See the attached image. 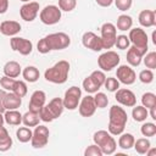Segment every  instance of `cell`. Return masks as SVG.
Masks as SVG:
<instances>
[{
    "label": "cell",
    "mask_w": 156,
    "mask_h": 156,
    "mask_svg": "<svg viewBox=\"0 0 156 156\" xmlns=\"http://www.w3.org/2000/svg\"><path fill=\"white\" fill-rule=\"evenodd\" d=\"M117 37V29L113 23H104L101 27V40H102V46L104 49H111L115 45Z\"/></svg>",
    "instance_id": "cell-9"
},
{
    "label": "cell",
    "mask_w": 156,
    "mask_h": 156,
    "mask_svg": "<svg viewBox=\"0 0 156 156\" xmlns=\"http://www.w3.org/2000/svg\"><path fill=\"white\" fill-rule=\"evenodd\" d=\"M145 54H146L145 51H143L135 46H130V48H128V51H127V62L130 66L136 67L141 63V58Z\"/></svg>",
    "instance_id": "cell-20"
},
{
    "label": "cell",
    "mask_w": 156,
    "mask_h": 156,
    "mask_svg": "<svg viewBox=\"0 0 156 156\" xmlns=\"http://www.w3.org/2000/svg\"><path fill=\"white\" fill-rule=\"evenodd\" d=\"M129 44H130V41H129V38H128L127 35L121 34V35H117V37H116L115 45L117 46V49H119V50H126V49L129 48Z\"/></svg>",
    "instance_id": "cell-37"
},
{
    "label": "cell",
    "mask_w": 156,
    "mask_h": 156,
    "mask_svg": "<svg viewBox=\"0 0 156 156\" xmlns=\"http://www.w3.org/2000/svg\"><path fill=\"white\" fill-rule=\"evenodd\" d=\"M139 23L140 26L149 28V27H154L156 24V12L154 10H143L139 13Z\"/></svg>",
    "instance_id": "cell-21"
},
{
    "label": "cell",
    "mask_w": 156,
    "mask_h": 156,
    "mask_svg": "<svg viewBox=\"0 0 156 156\" xmlns=\"http://www.w3.org/2000/svg\"><path fill=\"white\" fill-rule=\"evenodd\" d=\"M129 41L133 44V46L143 50V51H147V34L144 29L141 28H133L129 29Z\"/></svg>",
    "instance_id": "cell-10"
},
{
    "label": "cell",
    "mask_w": 156,
    "mask_h": 156,
    "mask_svg": "<svg viewBox=\"0 0 156 156\" xmlns=\"http://www.w3.org/2000/svg\"><path fill=\"white\" fill-rule=\"evenodd\" d=\"M4 74L10 78H17L21 74V66L16 61H9L4 66Z\"/></svg>",
    "instance_id": "cell-23"
},
{
    "label": "cell",
    "mask_w": 156,
    "mask_h": 156,
    "mask_svg": "<svg viewBox=\"0 0 156 156\" xmlns=\"http://www.w3.org/2000/svg\"><path fill=\"white\" fill-rule=\"evenodd\" d=\"M39 12V4L37 1H29L26 2L24 5L21 6L20 9V15L21 18L24 20L26 22H32L35 20L37 15Z\"/></svg>",
    "instance_id": "cell-14"
},
{
    "label": "cell",
    "mask_w": 156,
    "mask_h": 156,
    "mask_svg": "<svg viewBox=\"0 0 156 156\" xmlns=\"http://www.w3.org/2000/svg\"><path fill=\"white\" fill-rule=\"evenodd\" d=\"M71 44V38L68 34L58 32L52 33L43 39H40L37 44V49L40 54H48L51 50H63Z\"/></svg>",
    "instance_id": "cell-1"
},
{
    "label": "cell",
    "mask_w": 156,
    "mask_h": 156,
    "mask_svg": "<svg viewBox=\"0 0 156 156\" xmlns=\"http://www.w3.org/2000/svg\"><path fill=\"white\" fill-rule=\"evenodd\" d=\"M140 132L144 136L149 138V136H154L156 134V124L155 123H151V122H146L141 126L140 128Z\"/></svg>",
    "instance_id": "cell-34"
},
{
    "label": "cell",
    "mask_w": 156,
    "mask_h": 156,
    "mask_svg": "<svg viewBox=\"0 0 156 156\" xmlns=\"http://www.w3.org/2000/svg\"><path fill=\"white\" fill-rule=\"evenodd\" d=\"M84 156H102V151L100 150V147L96 144H93L85 149Z\"/></svg>",
    "instance_id": "cell-44"
},
{
    "label": "cell",
    "mask_w": 156,
    "mask_h": 156,
    "mask_svg": "<svg viewBox=\"0 0 156 156\" xmlns=\"http://www.w3.org/2000/svg\"><path fill=\"white\" fill-rule=\"evenodd\" d=\"M27 91H28V88H27L26 83L23 80H16V83L13 85V89H12V93L18 95L20 98H23V96L27 95Z\"/></svg>",
    "instance_id": "cell-33"
},
{
    "label": "cell",
    "mask_w": 156,
    "mask_h": 156,
    "mask_svg": "<svg viewBox=\"0 0 156 156\" xmlns=\"http://www.w3.org/2000/svg\"><path fill=\"white\" fill-rule=\"evenodd\" d=\"M78 111L82 117H91L96 111V105L94 102V98L90 95L84 96L78 105Z\"/></svg>",
    "instance_id": "cell-16"
},
{
    "label": "cell",
    "mask_w": 156,
    "mask_h": 156,
    "mask_svg": "<svg viewBox=\"0 0 156 156\" xmlns=\"http://www.w3.org/2000/svg\"><path fill=\"white\" fill-rule=\"evenodd\" d=\"M22 29L21 24L16 21H4L0 23V32L6 37H13Z\"/></svg>",
    "instance_id": "cell-18"
},
{
    "label": "cell",
    "mask_w": 156,
    "mask_h": 156,
    "mask_svg": "<svg viewBox=\"0 0 156 156\" xmlns=\"http://www.w3.org/2000/svg\"><path fill=\"white\" fill-rule=\"evenodd\" d=\"M90 78L94 80V83L98 85V87H102L104 85V83H105V79H106V76H105V73L102 72V71H93L91 72V74H90Z\"/></svg>",
    "instance_id": "cell-38"
},
{
    "label": "cell",
    "mask_w": 156,
    "mask_h": 156,
    "mask_svg": "<svg viewBox=\"0 0 156 156\" xmlns=\"http://www.w3.org/2000/svg\"><path fill=\"white\" fill-rule=\"evenodd\" d=\"M15 83H16V79H15V78H10V77H7V76H4V77L0 78V85H1V88L5 89V90L12 91Z\"/></svg>",
    "instance_id": "cell-43"
},
{
    "label": "cell",
    "mask_w": 156,
    "mask_h": 156,
    "mask_svg": "<svg viewBox=\"0 0 156 156\" xmlns=\"http://www.w3.org/2000/svg\"><path fill=\"white\" fill-rule=\"evenodd\" d=\"M9 9V0H0V15L5 13Z\"/></svg>",
    "instance_id": "cell-47"
},
{
    "label": "cell",
    "mask_w": 156,
    "mask_h": 156,
    "mask_svg": "<svg viewBox=\"0 0 156 156\" xmlns=\"http://www.w3.org/2000/svg\"><path fill=\"white\" fill-rule=\"evenodd\" d=\"M127 122H128L127 112L117 105L111 106L108 112V133L112 135L122 134Z\"/></svg>",
    "instance_id": "cell-2"
},
{
    "label": "cell",
    "mask_w": 156,
    "mask_h": 156,
    "mask_svg": "<svg viewBox=\"0 0 156 156\" xmlns=\"http://www.w3.org/2000/svg\"><path fill=\"white\" fill-rule=\"evenodd\" d=\"M93 98H94V102H95L98 108H105L108 105V98L104 93H98L96 91L95 96H93Z\"/></svg>",
    "instance_id": "cell-35"
},
{
    "label": "cell",
    "mask_w": 156,
    "mask_h": 156,
    "mask_svg": "<svg viewBox=\"0 0 156 156\" xmlns=\"http://www.w3.org/2000/svg\"><path fill=\"white\" fill-rule=\"evenodd\" d=\"M49 128L45 126H35V129L33 132L32 139H30V144L35 149H41L44 146H46L48 141H49Z\"/></svg>",
    "instance_id": "cell-8"
},
{
    "label": "cell",
    "mask_w": 156,
    "mask_h": 156,
    "mask_svg": "<svg viewBox=\"0 0 156 156\" xmlns=\"http://www.w3.org/2000/svg\"><path fill=\"white\" fill-rule=\"evenodd\" d=\"M144 63H145L146 68H149V69H155V68H156V52H155V51L147 52L146 56L144 57Z\"/></svg>",
    "instance_id": "cell-39"
},
{
    "label": "cell",
    "mask_w": 156,
    "mask_h": 156,
    "mask_svg": "<svg viewBox=\"0 0 156 156\" xmlns=\"http://www.w3.org/2000/svg\"><path fill=\"white\" fill-rule=\"evenodd\" d=\"M150 110V116H151V118L152 119H156V106L155 107H151V108H149Z\"/></svg>",
    "instance_id": "cell-51"
},
{
    "label": "cell",
    "mask_w": 156,
    "mask_h": 156,
    "mask_svg": "<svg viewBox=\"0 0 156 156\" xmlns=\"http://www.w3.org/2000/svg\"><path fill=\"white\" fill-rule=\"evenodd\" d=\"M39 121H40L39 113L33 111H28L22 116V123L27 127H35L39 124Z\"/></svg>",
    "instance_id": "cell-27"
},
{
    "label": "cell",
    "mask_w": 156,
    "mask_h": 156,
    "mask_svg": "<svg viewBox=\"0 0 156 156\" xmlns=\"http://www.w3.org/2000/svg\"><path fill=\"white\" fill-rule=\"evenodd\" d=\"M133 26V20L128 15H121L117 18V28L119 30H129Z\"/></svg>",
    "instance_id": "cell-31"
},
{
    "label": "cell",
    "mask_w": 156,
    "mask_h": 156,
    "mask_svg": "<svg viewBox=\"0 0 156 156\" xmlns=\"http://www.w3.org/2000/svg\"><path fill=\"white\" fill-rule=\"evenodd\" d=\"M141 104L145 108H151L156 106V95L154 93H145L141 96Z\"/></svg>",
    "instance_id": "cell-32"
},
{
    "label": "cell",
    "mask_w": 156,
    "mask_h": 156,
    "mask_svg": "<svg viewBox=\"0 0 156 156\" xmlns=\"http://www.w3.org/2000/svg\"><path fill=\"white\" fill-rule=\"evenodd\" d=\"M4 122H5V119H4V116H2V113L0 112V126H2V124H4Z\"/></svg>",
    "instance_id": "cell-53"
},
{
    "label": "cell",
    "mask_w": 156,
    "mask_h": 156,
    "mask_svg": "<svg viewBox=\"0 0 156 156\" xmlns=\"http://www.w3.org/2000/svg\"><path fill=\"white\" fill-rule=\"evenodd\" d=\"M6 91L4 89H0V112H5V107H4V96H5Z\"/></svg>",
    "instance_id": "cell-49"
},
{
    "label": "cell",
    "mask_w": 156,
    "mask_h": 156,
    "mask_svg": "<svg viewBox=\"0 0 156 156\" xmlns=\"http://www.w3.org/2000/svg\"><path fill=\"white\" fill-rule=\"evenodd\" d=\"M6 136H9L7 129H6L4 126H0V139H1V138H6Z\"/></svg>",
    "instance_id": "cell-50"
},
{
    "label": "cell",
    "mask_w": 156,
    "mask_h": 156,
    "mask_svg": "<svg viewBox=\"0 0 156 156\" xmlns=\"http://www.w3.org/2000/svg\"><path fill=\"white\" fill-rule=\"evenodd\" d=\"M82 43L87 49H90L93 51H101L104 49L101 38L98 37L94 32H85L82 37Z\"/></svg>",
    "instance_id": "cell-13"
},
{
    "label": "cell",
    "mask_w": 156,
    "mask_h": 156,
    "mask_svg": "<svg viewBox=\"0 0 156 156\" xmlns=\"http://www.w3.org/2000/svg\"><path fill=\"white\" fill-rule=\"evenodd\" d=\"M155 152H156V150H155V149H151V150L149 149V150H147V152H146V155H154Z\"/></svg>",
    "instance_id": "cell-52"
},
{
    "label": "cell",
    "mask_w": 156,
    "mask_h": 156,
    "mask_svg": "<svg viewBox=\"0 0 156 156\" xmlns=\"http://www.w3.org/2000/svg\"><path fill=\"white\" fill-rule=\"evenodd\" d=\"M149 112L147 108H145L144 106H133V111H132V117L135 122H143L147 118Z\"/></svg>",
    "instance_id": "cell-28"
},
{
    "label": "cell",
    "mask_w": 156,
    "mask_h": 156,
    "mask_svg": "<svg viewBox=\"0 0 156 156\" xmlns=\"http://www.w3.org/2000/svg\"><path fill=\"white\" fill-rule=\"evenodd\" d=\"M20 1H23V2H29L30 0H20Z\"/></svg>",
    "instance_id": "cell-55"
},
{
    "label": "cell",
    "mask_w": 156,
    "mask_h": 156,
    "mask_svg": "<svg viewBox=\"0 0 156 156\" xmlns=\"http://www.w3.org/2000/svg\"><path fill=\"white\" fill-rule=\"evenodd\" d=\"M119 55L116 51H106L101 54L98 58V65L102 71H111L112 68L117 67L119 63Z\"/></svg>",
    "instance_id": "cell-7"
},
{
    "label": "cell",
    "mask_w": 156,
    "mask_h": 156,
    "mask_svg": "<svg viewBox=\"0 0 156 156\" xmlns=\"http://www.w3.org/2000/svg\"><path fill=\"white\" fill-rule=\"evenodd\" d=\"M22 76L24 78V80L29 82V83H34L39 79L40 77V73H39V69L34 66H27L23 71H22Z\"/></svg>",
    "instance_id": "cell-25"
},
{
    "label": "cell",
    "mask_w": 156,
    "mask_h": 156,
    "mask_svg": "<svg viewBox=\"0 0 156 156\" xmlns=\"http://www.w3.org/2000/svg\"><path fill=\"white\" fill-rule=\"evenodd\" d=\"M93 140L100 147V150L102 151V155H112L116 151V147H117L116 140L113 139L112 134H110L106 130L95 132Z\"/></svg>",
    "instance_id": "cell-4"
},
{
    "label": "cell",
    "mask_w": 156,
    "mask_h": 156,
    "mask_svg": "<svg viewBox=\"0 0 156 156\" xmlns=\"http://www.w3.org/2000/svg\"><path fill=\"white\" fill-rule=\"evenodd\" d=\"M104 85H105V88H106L108 91H111V93H115L117 89H119V82H118V79H116V78H113V77L106 78Z\"/></svg>",
    "instance_id": "cell-41"
},
{
    "label": "cell",
    "mask_w": 156,
    "mask_h": 156,
    "mask_svg": "<svg viewBox=\"0 0 156 156\" xmlns=\"http://www.w3.org/2000/svg\"><path fill=\"white\" fill-rule=\"evenodd\" d=\"M68 73H69V63L68 61L61 60L58 62H56L52 67L48 68L44 73V78L54 84H63L67 78H68Z\"/></svg>",
    "instance_id": "cell-3"
},
{
    "label": "cell",
    "mask_w": 156,
    "mask_h": 156,
    "mask_svg": "<svg viewBox=\"0 0 156 156\" xmlns=\"http://www.w3.org/2000/svg\"><path fill=\"white\" fill-rule=\"evenodd\" d=\"M4 119L10 126H18L22 123V115L17 110H7L4 113Z\"/></svg>",
    "instance_id": "cell-24"
},
{
    "label": "cell",
    "mask_w": 156,
    "mask_h": 156,
    "mask_svg": "<svg viewBox=\"0 0 156 156\" xmlns=\"http://www.w3.org/2000/svg\"><path fill=\"white\" fill-rule=\"evenodd\" d=\"M83 88H84V90H85L88 94L96 93V91L100 89V87H98V85L94 83V80L90 78V76L87 77V78L83 80Z\"/></svg>",
    "instance_id": "cell-36"
},
{
    "label": "cell",
    "mask_w": 156,
    "mask_h": 156,
    "mask_svg": "<svg viewBox=\"0 0 156 156\" xmlns=\"http://www.w3.org/2000/svg\"><path fill=\"white\" fill-rule=\"evenodd\" d=\"M80 98H82V90H80V88L74 87V85L71 87V88H68L66 90V93H65V98L62 99L65 108L71 110V111L76 110L78 107V105H79Z\"/></svg>",
    "instance_id": "cell-6"
},
{
    "label": "cell",
    "mask_w": 156,
    "mask_h": 156,
    "mask_svg": "<svg viewBox=\"0 0 156 156\" xmlns=\"http://www.w3.org/2000/svg\"><path fill=\"white\" fill-rule=\"evenodd\" d=\"M45 107H46V110L49 111V113L51 115V117H52L54 119L58 118V117L62 115L63 108H65L63 101H62L61 98H54L48 105H45Z\"/></svg>",
    "instance_id": "cell-19"
},
{
    "label": "cell",
    "mask_w": 156,
    "mask_h": 156,
    "mask_svg": "<svg viewBox=\"0 0 156 156\" xmlns=\"http://www.w3.org/2000/svg\"><path fill=\"white\" fill-rule=\"evenodd\" d=\"M45 100H46V95L43 90H35L32 96H30V100H29V111H33V112H37L39 113L40 108L45 105Z\"/></svg>",
    "instance_id": "cell-17"
},
{
    "label": "cell",
    "mask_w": 156,
    "mask_h": 156,
    "mask_svg": "<svg viewBox=\"0 0 156 156\" xmlns=\"http://www.w3.org/2000/svg\"><path fill=\"white\" fill-rule=\"evenodd\" d=\"M150 146H151V144H150L149 139H146V138L136 139V140L134 141V145H133V147L135 149V151H136L138 154H140V155L146 154L147 150L150 149Z\"/></svg>",
    "instance_id": "cell-29"
},
{
    "label": "cell",
    "mask_w": 156,
    "mask_h": 156,
    "mask_svg": "<svg viewBox=\"0 0 156 156\" xmlns=\"http://www.w3.org/2000/svg\"><path fill=\"white\" fill-rule=\"evenodd\" d=\"M152 41H154V44H156V32L152 33Z\"/></svg>",
    "instance_id": "cell-54"
},
{
    "label": "cell",
    "mask_w": 156,
    "mask_h": 156,
    "mask_svg": "<svg viewBox=\"0 0 156 156\" xmlns=\"http://www.w3.org/2000/svg\"><path fill=\"white\" fill-rule=\"evenodd\" d=\"M39 17H40V21L44 24L52 26V24H56L57 22H60V20H61V10L56 5H46L40 11Z\"/></svg>",
    "instance_id": "cell-5"
},
{
    "label": "cell",
    "mask_w": 156,
    "mask_h": 156,
    "mask_svg": "<svg viewBox=\"0 0 156 156\" xmlns=\"http://www.w3.org/2000/svg\"><path fill=\"white\" fill-rule=\"evenodd\" d=\"M139 79L141 83L144 84H150L152 80H154V73H152V69H143L140 73H139Z\"/></svg>",
    "instance_id": "cell-42"
},
{
    "label": "cell",
    "mask_w": 156,
    "mask_h": 156,
    "mask_svg": "<svg viewBox=\"0 0 156 156\" xmlns=\"http://www.w3.org/2000/svg\"><path fill=\"white\" fill-rule=\"evenodd\" d=\"M116 76H117L118 82H121L126 85L133 84L136 79V74H135L134 69L130 66H127V65H121L119 67H117Z\"/></svg>",
    "instance_id": "cell-12"
},
{
    "label": "cell",
    "mask_w": 156,
    "mask_h": 156,
    "mask_svg": "<svg viewBox=\"0 0 156 156\" xmlns=\"http://www.w3.org/2000/svg\"><path fill=\"white\" fill-rule=\"evenodd\" d=\"M12 146V139L11 136H6V138H1L0 139V151L4 152V151H7L10 150Z\"/></svg>",
    "instance_id": "cell-46"
},
{
    "label": "cell",
    "mask_w": 156,
    "mask_h": 156,
    "mask_svg": "<svg viewBox=\"0 0 156 156\" xmlns=\"http://www.w3.org/2000/svg\"><path fill=\"white\" fill-rule=\"evenodd\" d=\"M115 4H116V7L119 10V11H127L132 7V4H133V0H113Z\"/></svg>",
    "instance_id": "cell-45"
},
{
    "label": "cell",
    "mask_w": 156,
    "mask_h": 156,
    "mask_svg": "<svg viewBox=\"0 0 156 156\" xmlns=\"http://www.w3.org/2000/svg\"><path fill=\"white\" fill-rule=\"evenodd\" d=\"M77 6V0H58V7L61 11L69 12Z\"/></svg>",
    "instance_id": "cell-40"
},
{
    "label": "cell",
    "mask_w": 156,
    "mask_h": 156,
    "mask_svg": "<svg viewBox=\"0 0 156 156\" xmlns=\"http://www.w3.org/2000/svg\"><path fill=\"white\" fill-rule=\"evenodd\" d=\"M115 99L117 102H119L121 105L127 106V107H133L136 104V98H135L134 93L129 89H117Z\"/></svg>",
    "instance_id": "cell-15"
},
{
    "label": "cell",
    "mask_w": 156,
    "mask_h": 156,
    "mask_svg": "<svg viewBox=\"0 0 156 156\" xmlns=\"http://www.w3.org/2000/svg\"><path fill=\"white\" fill-rule=\"evenodd\" d=\"M119 139H118V146L123 150H129L133 147L134 145V141H135V138L133 134L130 133H122L119 134Z\"/></svg>",
    "instance_id": "cell-26"
},
{
    "label": "cell",
    "mask_w": 156,
    "mask_h": 156,
    "mask_svg": "<svg viewBox=\"0 0 156 156\" xmlns=\"http://www.w3.org/2000/svg\"><path fill=\"white\" fill-rule=\"evenodd\" d=\"M96 1V4L99 5V6H101V7H108V6H111V4L113 2V0H95Z\"/></svg>",
    "instance_id": "cell-48"
},
{
    "label": "cell",
    "mask_w": 156,
    "mask_h": 156,
    "mask_svg": "<svg viewBox=\"0 0 156 156\" xmlns=\"http://www.w3.org/2000/svg\"><path fill=\"white\" fill-rule=\"evenodd\" d=\"M22 104V98L16 95L15 93L10 91L6 93L4 96V107L5 110H17Z\"/></svg>",
    "instance_id": "cell-22"
},
{
    "label": "cell",
    "mask_w": 156,
    "mask_h": 156,
    "mask_svg": "<svg viewBox=\"0 0 156 156\" xmlns=\"http://www.w3.org/2000/svg\"><path fill=\"white\" fill-rule=\"evenodd\" d=\"M32 135H33V132L27 126L26 127H20L16 130V136H17L18 141H21V143H28V141H30Z\"/></svg>",
    "instance_id": "cell-30"
},
{
    "label": "cell",
    "mask_w": 156,
    "mask_h": 156,
    "mask_svg": "<svg viewBox=\"0 0 156 156\" xmlns=\"http://www.w3.org/2000/svg\"><path fill=\"white\" fill-rule=\"evenodd\" d=\"M10 45L11 49L13 51L20 52L23 56H27L32 52L33 50V44L30 40L26 39V38H20V37H13L12 39H10Z\"/></svg>",
    "instance_id": "cell-11"
}]
</instances>
